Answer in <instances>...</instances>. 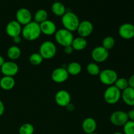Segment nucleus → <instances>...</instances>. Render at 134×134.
Instances as JSON below:
<instances>
[{
    "instance_id": "obj_1",
    "label": "nucleus",
    "mask_w": 134,
    "mask_h": 134,
    "mask_svg": "<svg viewBox=\"0 0 134 134\" xmlns=\"http://www.w3.org/2000/svg\"><path fill=\"white\" fill-rule=\"evenodd\" d=\"M21 34L24 39L29 41L36 40L41 34L40 25L34 21H31V22L24 26Z\"/></svg>"
},
{
    "instance_id": "obj_2",
    "label": "nucleus",
    "mask_w": 134,
    "mask_h": 134,
    "mask_svg": "<svg viewBox=\"0 0 134 134\" xmlns=\"http://www.w3.org/2000/svg\"><path fill=\"white\" fill-rule=\"evenodd\" d=\"M62 23L64 28L66 29L71 32L77 31L79 25L80 21L78 16L73 12H66L62 16Z\"/></svg>"
},
{
    "instance_id": "obj_3",
    "label": "nucleus",
    "mask_w": 134,
    "mask_h": 134,
    "mask_svg": "<svg viewBox=\"0 0 134 134\" xmlns=\"http://www.w3.org/2000/svg\"><path fill=\"white\" fill-rule=\"evenodd\" d=\"M54 38L60 45L65 47L71 45L74 37L73 33L66 29L62 28L56 31L54 34Z\"/></svg>"
},
{
    "instance_id": "obj_4",
    "label": "nucleus",
    "mask_w": 134,
    "mask_h": 134,
    "mask_svg": "<svg viewBox=\"0 0 134 134\" xmlns=\"http://www.w3.org/2000/svg\"><path fill=\"white\" fill-rule=\"evenodd\" d=\"M57 52V48L53 42L51 41H45L39 47V53L42 58L45 60H50L54 58Z\"/></svg>"
},
{
    "instance_id": "obj_5",
    "label": "nucleus",
    "mask_w": 134,
    "mask_h": 134,
    "mask_svg": "<svg viewBox=\"0 0 134 134\" xmlns=\"http://www.w3.org/2000/svg\"><path fill=\"white\" fill-rule=\"evenodd\" d=\"M103 98L107 103L109 105L116 104L121 98V91L115 85L109 86L103 94Z\"/></svg>"
},
{
    "instance_id": "obj_6",
    "label": "nucleus",
    "mask_w": 134,
    "mask_h": 134,
    "mask_svg": "<svg viewBox=\"0 0 134 134\" xmlns=\"http://www.w3.org/2000/svg\"><path fill=\"white\" fill-rule=\"evenodd\" d=\"M99 78L102 84L109 86L115 85L119 77L117 73L115 70L111 69H105L101 71L99 74Z\"/></svg>"
},
{
    "instance_id": "obj_7",
    "label": "nucleus",
    "mask_w": 134,
    "mask_h": 134,
    "mask_svg": "<svg viewBox=\"0 0 134 134\" xmlns=\"http://www.w3.org/2000/svg\"><path fill=\"white\" fill-rule=\"evenodd\" d=\"M128 120V113L123 111H116L110 116V121L115 126H123Z\"/></svg>"
},
{
    "instance_id": "obj_8",
    "label": "nucleus",
    "mask_w": 134,
    "mask_h": 134,
    "mask_svg": "<svg viewBox=\"0 0 134 134\" xmlns=\"http://www.w3.org/2000/svg\"><path fill=\"white\" fill-rule=\"evenodd\" d=\"M109 56V51L103 47L102 46L96 47L92 50L91 53L92 58L96 62L102 63L107 60Z\"/></svg>"
},
{
    "instance_id": "obj_9",
    "label": "nucleus",
    "mask_w": 134,
    "mask_h": 134,
    "mask_svg": "<svg viewBox=\"0 0 134 134\" xmlns=\"http://www.w3.org/2000/svg\"><path fill=\"white\" fill-rule=\"evenodd\" d=\"M16 20L22 26H26L32 21V14L26 8H20L16 13Z\"/></svg>"
},
{
    "instance_id": "obj_10",
    "label": "nucleus",
    "mask_w": 134,
    "mask_h": 134,
    "mask_svg": "<svg viewBox=\"0 0 134 134\" xmlns=\"http://www.w3.org/2000/svg\"><path fill=\"white\" fill-rule=\"evenodd\" d=\"M77 31L79 37L86 38L92 34L94 31V26L90 21L85 20L80 22Z\"/></svg>"
},
{
    "instance_id": "obj_11",
    "label": "nucleus",
    "mask_w": 134,
    "mask_h": 134,
    "mask_svg": "<svg viewBox=\"0 0 134 134\" xmlns=\"http://www.w3.org/2000/svg\"><path fill=\"white\" fill-rule=\"evenodd\" d=\"M19 68L16 63L13 61L5 62L1 67V71L4 76L14 77L18 73Z\"/></svg>"
},
{
    "instance_id": "obj_12",
    "label": "nucleus",
    "mask_w": 134,
    "mask_h": 134,
    "mask_svg": "<svg viewBox=\"0 0 134 134\" xmlns=\"http://www.w3.org/2000/svg\"><path fill=\"white\" fill-rule=\"evenodd\" d=\"M69 75L66 68L60 67V68H56L52 71L51 78L52 81L56 83H63L68 79Z\"/></svg>"
},
{
    "instance_id": "obj_13",
    "label": "nucleus",
    "mask_w": 134,
    "mask_h": 134,
    "mask_svg": "<svg viewBox=\"0 0 134 134\" xmlns=\"http://www.w3.org/2000/svg\"><path fill=\"white\" fill-rule=\"evenodd\" d=\"M119 34L120 37L129 40L134 37V25L130 23H124L120 26Z\"/></svg>"
},
{
    "instance_id": "obj_14",
    "label": "nucleus",
    "mask_w": 134,
    "mask_h": 134,
    "mask_svg": "<svg viewBox=\"0 0 134 134\" xmlns=\"http://www.w3.org/2000/svg\"><path fill=\"white\" fill-rule=\"evenodd\" d=\"M71 99L70 94L66 90H59L55 95V102L60 107H66L71 103Z\"/></svg>"
},
{
    "instance_id": "obj_15",
    "label": "nucleus",
    "mask_w": 134,
    "mask_h": 134,
    "mask_svg": "<svg viewBox=\"0 0 134 134\" xmlns=\"http://www.w3.org/2000/svg\"><path fill=\"white\" fill-rule=\"evenodd\" d=\"M22 30V26L16 20L10 21L6 26L7 34L12 38L20 35Z\"/></svg>"
},
{
    "instance_id": "obj_16",
    "label": "nucleus",
    "mask_w": 134,
    "mask_h": 134,
    "mask_svg": "<svg viewBox=\"0 0 134 134\" xmlns=\"http://www.w3.org/2000/svg\"><path fill=\"white\" fill-rule=\"evenodd\" d=\"M40 28L41 34L46 35H54L57 31V27L55 23L52 21L47 20L44 22H42L40 24Z\"/></svg>"
},
{
    "instance_id": "obj_17",
    "label": "nucleus",
    "mask_w": 134,
    "mask_h": 134,
    "mask_svg": "<svg viewBox=\"0 0 134 134\" xmlns=\"http://www.w3.org/2000/svg\"><path fill=\"white\" fill-rule=\"evenodd\" d=\"M82 130L86 134L94 133L97 128L96 121L92 117L86 118L82 122Z\"/></svg>"
},
{
    "instance_id": "obj_18",
    "label": "nucleus",
    "mask_w": 134,
    "mask_h": 134,
    "mask_svg": "<svg viewBox=\"0 0 134 134\" xmlns=\"http://www.w3.org/2000/svg\"><path fill=\"white\" fill-rule=\"evenodd\" d=\"M121 98L127 105L133 107L134 105V89L128 87L121 92Z\"/></svg>"
},
{
    "instance_id": "obj_19",
    "label": "nucleus",
    "mask_w": 134,
    "mask_h": 134,
    "mask_svg": "<svg viewBox=\"0 0 134 134\" xmlns=\"http://www.w3.org/2000/svg\"><path fill=\"white\" fill-rule=\"evenodd\" d=\"M15 86V80L13 77L3 76L0 80V87L4 90H10Z\"/></svg>"
},
{
    "instance_id": "obj_20",
    "label": "nucleus",
    "mask_w": 134,
    "mask_h": 134,
    "mask_svg": "<svg viewBox=\"0 0 134 134\" xmlns=\"http://www.w3.org/2000/svg\"><path fill=\"white\" fill-rule=\"evenodd\" d=\"M88 42L86 38L81 37L74 38L71 44V47H73V50L77 51H83L86 48Z\"/></svg>"
},
{
    "instance_id": "obj_21",
    "label": "nucleus",
    "mask_w": 134,
    "mask_h": 134,
    "mask_svg": "<svg viewBox=\"0 0 134 134\" xmlns=\"http://www.w3.org/2000/svg\"><path fill=\"white\" fill-rule=\"evenodd\" d=\"M52 13L56 16H62L66 13L65 7L62 3L60 1H56L54 3L51 7Z\"/></svg>"
},
{
    "instance_id": "obj_22",
    "label": "nucleus",
    "mask_w": 134,
    "mask_h": 134,
    "mask_svg": "<svg viewBox=\"0 0 134 134\" xmlns=\"http://www.w3.org/2000/svg\"><path fill=\"white\" fill-rule=\"evenodd\" d=\"M66 69L69 75L76 76L81 73V71H82V67L79 62H71L70 64H68Z\"/></svg>"
},
{
    "instance_id": "obj_23",
    "label": "nucleus",
    "mask_w": 134,
    "mask_h": 134,
    "mask_svg": "<svg viewBox=\"0 0 134 134\" xmlns=\"http://www.w3.org/2000/svg\"><path fill=\"white\" fill-rule=\"evenodd\" d=\"M48 12L47 10L44 9H39L34 14V22L40 24L41 23L48 20Z\"/></svg>"
},
{
    "instance_id": "obj_24",
    "label": "nucleus",
    "mask_w": 134,
    "mask_h": 134,
    "mask_svg": "<svg viewBox=\"0 0 134 134\" xmlns=\"http://www.w3.org/2000/svg\"><path fill=\"white\" fill-rule=\"evenodd\" d=\"M21 56V50L17 46H11L7 51V56L11 60H16Z\"/></svg>"
},
{
    "instance_id": "obj_25",
    "label": "nucleus",
    "mask_w": 134,
    "mask_h": 134,
    "mask_svg": "<svg viewBox=\"0 0 134 134\" xmlns=\"http://www.w3.org/2000/svg\"><path fill=\"white\" fill-rule=\"evenodd\" d=\"M86 71H87L88 74L92 76L99 75L101 71L99 65L96 63L94 62L88 64V65L86 66Z\"/></svg>"
},
{
    "instance_id": "obj_26",
    "label": "nucleus",
    "mask_w": 134,
    "mask_h": 134,
    "mask_svg": "<svg viewBox=\"0 0 134 134\" xmlns=\"http://www.w3.org/2000/svg\"><path fill=\"white\" fill-rule=\"evenodd\" d=\"M35 128L30 123L23 124L19 128V134H34Z\"/></svg>"
},
{
    "instance_id": "obj_27",
    "label": "nucleus",
    "mask_w": 134,
    "mask_h": 134,
    "mask_svg": "<svg viewBox=\"0 0 134 134\" xmlns=\"http://www.w3.org/2000/svg\"><path fill=\"white\" fill-rule=\"evenodd\" d=\"M115 44V40L112 36H107L103 39L102 41V47H104L107 51L112 49Z\"/></svg>"
},
{
    "instance_id": "obj_28",
    "label": "nucleus",
    "mask_w": 134,
    "mask_h": 134,
    "mask_svg": "<svg viewBox=\"0 0 134 134\" xmlns=\"http://www.w3.org/2000/svg\"><path fill=\"white\" fill-rule=\"evenodd\" d=\"M115 86L119 89V90L122 92L127 88L129 87L128 85V79L124 78V77H120V78H118L117 80L116 81L115 83Z\"/></svg>"
},
{
    "instance_id": "obj_29",
    "label": "nucleus",
    "mask_w": 134,
    "mask_h": 134,
    "mask_svg": "<svg viewBox=\"0 0 134 134\" xmlns=\"http://www.w3.org/2000/svg\"><path fill=\"white\" fill-rule=\"evenodd\" d=\"M29 60L33 65H39L43 62V58L39 53H33L30 55Z\"/></svg>"
},
{
    "instance_id": "obj_30",
    "label": "nucleus",
    "mask_w": 134,
    "mask_h": 134,
    "mask_svg": "<svg viewBox=\"0 0 134 134\" xmlns=\"http://www.w3.org/2000/svg\"><path fill=\"white\" fill-rule=\"evenodd\" d=\"M123 131L124 134H134V121L128 120L123 126Z\"/></svg>"
},
{
    "instance_id": "obj_31",
    "label": "nucleus",
    "mask_w": 134,
    "mask_h": 134,
    "mask_svg": "<svg viewBox=\"0 0 134 134\" xmlns=\"http://www.w3.org/2000/svg\"><path fill=\"white\" fill-rule=\"evenodd\" d=\"M73 51H74V50H73L71 45L67 46V47H64V52H65V53L67 54H71L73 53Z\"/></svg>"
},
{
    "instance_id": "obj_32",
    "label": "nucleus",
    "mask_w": 134,
    "mask_h": 134,
    "mask_svg": "<svg viewBox=\"0 0 134 134\" xmlns=\"http://www.w3.org/2000/svg\"><path fill=\"white\" fill-rule=\"evenodd\" d=\"M128 81L129 87H131L134 89V74L132 75L129 77V79H128Z\"/></svg>"
},
{
    "instance_id": "obj_33",
    "label": "nucleus",
    "mask_w": 134,
    "mask_h": 134,
    "mask_svg": "<svg viewBox=\"0 0 134 134\" xmlns=\"http://www.w3.org/2000/svg\"><path fill=\"white\" fill-rule=\"evenodd\" d=\"M128 113V119H129V120H132V121H134V110L132 109L129 111Z\"/></svg>"
},
{
    "instance_id": "obj_34",
    "label": "nucleus",
    "mask_w": 134,
    "mask_h": 134,
    "mask_svg": "<svg viewBox=\"0 0 134 134\" xmlns=\"http://www.w3.org/2000/svg\"><path fill=\"white\" fill-rule=\"evenodd\" d=\"M5 112V105L2 101L0 100V116H2Z\"/></svg>"
},
{
    "instance_id": "obj_35",
    "label": "nucleus",
    "mask_w": 134,
    "mask_h": 134,
    "mask_svg": "<svg viewBox=\"0 0 134 134\" xmlns=\"http://www.w3.org/2000/svg\"><path fill=\"white\" fill-rule=\"evenodd\" d=\"M13 42L16 44H19V43H21L22 41V38H21L20 35H18V36L15 37H13Z\"/></svg>"
},
{
    "instance_id": "obj_36",
    "label": "nucleus",
    "mask_w": 134,
    "mask_h": 134,
    "mask_svg": "<svg viewBox=\"0 0 134 134\" xmlns=\"http://www.w3.org/2000/svg\"><path fill=\"white\" fill-rule=\"evenodd\" d=\"M65 107L67 108V110H68V111H74V109H75V106L71 103H69V105H67Z\"/></svg>"
},
{
    "instance_id": "obj_37",
    "label": "nucleus",
    "mask_w": 134,
    "mask_h": 134,
    "mask_svg": "<svg viewBox=\"0 0 134 134\" xmlns=\"http://www.w3.org/2000/svg\"><path fill=\"white\" fill-rule=\"evenodd\" d=\"M4 63H5V60H4L3 57L0 55V68H1V67L3 65Z\"/></svg>"
},
{
    "instance_id": "obj_38",
    "label": "nucleus",
    "mask_w": 134,
    "mask_h": 134,
    "mask_svg": "<svg viewBox=\"0 0 134 134\" xmlns=\"http://www.w3.org/2000/svg\"><path fill=\"white\" fill-rule=\"evenodd\" d=\"M113 134H124V133H121V132H115Z\"/></svg>"
},
{
    "instance_id": "obj_39",
    "label": "nucleus",
    "mask_w": 134,
    "mask_h": 134,
    "mask_svg": "<svg viewBox=\"0 0 134 134\" xmlns=\"http://www.w3.org/2000/svg\"><path fill=\"white\" fill-rule=\"evenodd\" d=\"M90 134H98V133H95V132H94V133H90Z\"/></svg>"
},
{
    "instance_id": "obj_40",
    "label": "nucleus",
    "mask_w": 134,
    "mask_h": 134,
    "mask_svg": "<svg viewBox=\"0 0 134 134\" xmlns=\"http://www.w3.org/2000/svg\"><path fill=\"white\" fill-rule=\"evenodd\" d=\"M54 1H60V0H54Z\"/></svg>"
},
{
    "instance_id": "obj_41",
    "label": "nucleus",
    "mask_w": 134,
    "mask_h": 134,
    "mask_svg": "<svg viewBox=\"0 0 134 134\" xmlns=\"http://www.w3.org/2000/svg\"><path fill=\"white\" fill-rule=\"evenodd\" d=\"M133 110H134V105H133Z\"/></svg>"
}]
</instances>
